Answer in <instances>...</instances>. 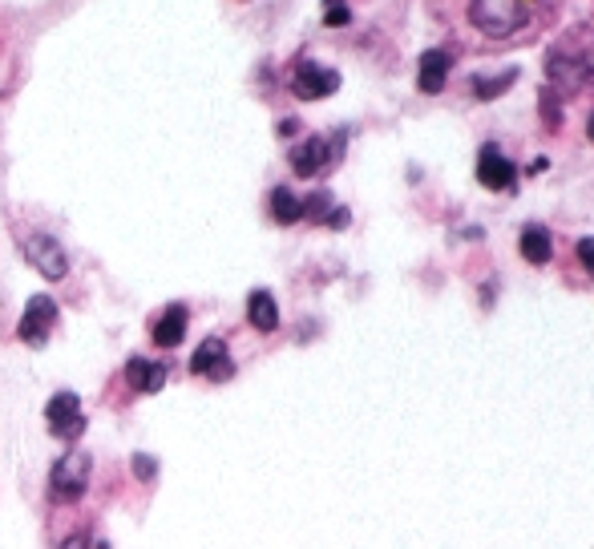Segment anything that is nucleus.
Listing matches in <instances>:
<instances>
[{"instance_id":"1","label":"nucleus","mask_w":594,"mask_h":549,"mask_svg":"<svg viewBox=\"0 0 594 549\" xmlns=\"http://www.w3.org/2000/svg\"><path fill=\"white\" fill-rule=\"evenodd\" d=\"M546 73L558 89H582L594 77V33L590 29H574L566 33L550 57H546Z\"/></svg>"},{"instance_id":"2","label":"nucleus","mask_w":594,"mask_h":549,"mask_svg":"<svg viewBox=\"0 0 594 549\" xmlns=\"http://www.w3.org/2000/svg\"><path fill=\"white\" fill-rule=\"evenodd\" d=\"M469 21L485 37H514L518 29H526L530 5H526V0H473V5H469Z\"/></svg>"},{"instance_id":"3","label":"nucleus","mask_w":594,"mask_h":549,"mask_svg":"<svg viewBox=\"0 0 594 549\" xmlns=\"http://www.w3.org/2000/svg\"><path fill=\"white\" fill-rule=\"evenodd\" d=\"M89 457L85 453H69V457H61L57 465H53V473H49V497L57 501V505H73V501H81L85 497V489H89Z\"/></svg>"},{"instance_id":"4","label":"nucleus","mask_w":594,"mask_h":549,"mask_svg":"<svg viewBox=\"0 0 594 549\" xmlns=\"http://www.w3.org/2000/svg\"><path fill=\"white\" fill-rule=\"evenodd\" d=\"M53 327H57V303L49 295H33L29 307H25V315H21V323H17V336L29 348H41L49 340Z\"/></svg>"},{"instance_id":"5","label":"nucleus","mask_w":594,"mask_h":549,"mask_svg":"<svg viewBox=\"0 0 594 549\" xmlns=\"http://www.w3.org/2000/svg\"><path fill=\"white\" fill-rule=\"evenodd\" d=\"M45 420H49V432L61 436V441H77L85 432V416H81V400L73 392H57L49 404H45Z\"/></svg>"},{"instance_id":"6","label":"nucleus","mask_w":594,"mask_h":549,"mask_svg":"<svg viewBox=\"0 0 594 549\" xmlns=\"http://www.w3.org/2000/svg\"><path fill=\"white\" fill-rule=\"evenodd\" d=\"M25 259L45 275V279H65L69 275V255H65V247L57 243V239H49V235H29L25 239Z\"/></svg>"},{"instance_id":"7","label":"nucleus","mask_w":594,"mask_h":549,"mask_svg":"<svg viewBox=\"0 0 594 549\" xmlns=\"http://www.w3.org/2000/svg\"><path fill=\"white\" fill-rule=\"evenodd\" d=\"M291 89H295V97H304V101H320V97H328V93L340 89V73L328 69V65L304 61L300 69L291 73Z\"/></svg>"},{"instance_id":"8","label":"nucleus","mask_w":594,"mask_h":549,"mask_svg":"<svg viewBox=\"0 0 594 549\" xmlns=\"http://www.w3.org/2000/svg\"><path fill=\"white\" fill-rule=\"evenodd\" d=\"M190 372L194 376H207V380H231L235 376V364H231V352L223 340H203L198 344V352L190 356Z\"/></svg>"},{"instance_id":"9","label":"nucleus","mask_w":594,"mask_h":549,"mask_svg":"<svg viewBox=\"0 0 594 549\" xmlns=\"http://www.w3.org/2000/svg\"><path fill=\"white\" fill-rule=\"evenodd\" d=\"M477 178H481L485 190H514L518 170H514V162L498 146H485L481 158H477Z\"/></svg>"},{"instance_id":"10","label":"nucleus","mask_w":594,"mask_h":549,"mask_svg":"<svg viewBox=\"0 0 594 549\" xmlns=\"http://www.w3.org/2000/svg\"><path fill=\"white\" fill-rule=\"evenodd\" d=\"M332 154H336V150H332L324 138H308V142H300V146L291 150V170L300 174V178H312V174L328 170Z\"/></svg>"},{"instance_id":"11","label":"nucleus","mask_w":594,"mask_h":549,"mask_svg":"<svg viewBox=\"0 0 594 549\" xmlns=\"http://www.w3.org/2000/svg\"><path fill=\"white\" fill-rule=\"evenodd\" d=\"M449 69H453V53L449 49H425L421 53V93H441L445 81H449Z\"/></svg>"},{"instance_id":"12","label":"nucleus","mask_w":594,"mask_h":549,"mask_svg":"<svg viewBox=\"0 0 594 549\" xmlns=\"http://www.w3.org/2000/svg\"><path fill=\"white\" fill-rule=\"evenodd\" d=\"M186 323H190L186 307H182V303H170V307L154 319V344H158V348H178L182 336H186Z\"/></svg>"},{"instance_id":"13","label":"nucleus","mask_w":594,"mask_h":549,"mask_svg":"<svg viewBox=\"0 0 594 549\" xmlns=\"http://www.w3.org/2000/svg\"><path fill=\"white\" fill-rule=\"evenodd\" d=\"M126 380H130V388L134 392H158L162 384H166V364L162 360H146V356H134L130 364H126Z\"/></svg>"},{"instance_id":"14","label":"nucleus","mask_w":594,"mask_h":549,"mask_svg":"<svg viewBox=\"0 0 594 549\" xmlns=\"http://www.w3.org/2000/svg\"><path fill=\"white\" fill-rule=\"evenodd\" d=\"M247 319H251V327H259V332H275V327H279L275 295L271 291H251L247 295Z\"/></svg>"},{"instance_id":"15","label":"nucleus","mask_w":594,"mask_h":549,"mask_svg":"<svg viewBox=\"0 0 594 549\" xmlns=\"http://www.w3.org/2000/svg\"><path fill=\"white\" fill-rule=\"evenodd\" d=\"M522 259L526 263H534V267H542V263H550V255H554V239H550V231L546 227H538V223H530L526 231H522Z\"/></svg>"},{"instance_id":"16","label":"nucleus","mask_w":594,"mask_h":549,"mask_svg":"<svg viewBox=\"0 0 594 549\" xmlns=\"http://www.w3.org/2000/svg\"><path fill=\"white\" fill-rule=\"evenodd\" d=\"M271 218H275L279 227L300 223V218H304V198H295L287 186H275L271 190Z\"/></svg>"},{"instance_id":"17","label":"nucleus","mask_w":594,"mask_h":549,"mask_svg":"<svg viewBox=\"0 0 594 549\" xmlns=\"http://www.w3.org/2000/svg\"><path fill=\"white\" fill-rule=\"evenodd\" d=\"M514 77H518V69H510V73H502V77H473V97H481V101L498 97L502 89L514 85Z\"/></svg>"},{"instance_id":"18","label":"nucleus","mask_w":594,"mask_h":549,"mask_svg":"<svg viewBox=\"0 0 594 549\" xmlns=\"http://www.w3.org/2000/svg\"><path fill=\"white\" fill-rule=\"evenodd\" d=\"M332 194L328 190H316V194H308L304 198V218H316V223H328V218H332Z\"/></svg>"},{"instance_id":"19","label":"nucleus","mask_w":594,"mask_h":549,"mask_svg":"<svg viewBox=\"0 0 594 549\" xmlns=\"http://www.w3.org/2000/svg\"><path fill=\"white\" fill-rule=\"evenodd\" d=\"M348 21H352V9L344 5V0H324V25L340 29V25H348Z\"/></svg>"},{"instance_id":"20","label":"nucleus","mask_w":594,"mask_h":549,"mask_svg":"<svg viewBox=\"0 0 594 549\" xmlns=\"http://www.w3.org/2000/svg\"><path fill=\"white\" fill-rule=\"evenodd\" d=\"M134 473H138L142 481H154V473H158V465H154V457H134Z\"/></svg>"},{"instance_id":"21","label":"nucleus","mask_w":594,"mask_h":549,"mask_svg":"<svg viewBox=\"0 0 594 549\" xmlns=\"http://www.w3.org/2000/svg\"><path fill=\"white\" fill-rule=\"evenodd\" d=\"M578 259H582V267L594 275V239H582V243H578Z\"/></svg>"},{"instance_id":"22","label":"nucleus","mask_w":594,"mask_h":549,"mask_svg":"<svg viewBox=\"0 0 594 549\" xmlns=\"http://www.w3.org/2000/svg\"><path fill=\"white\" fill-rule=\"evenodd\" d=\"M61 549H89V537L85 533H73V537L61 541Z\"/></svg>"},{"instance_id":"23","label":"nucleus","mask_w":594,"mask_h":549,"mask_svg":"<svg viewBox=\"0 0 594 549\" xmlns=\"http://www.w3.org/2000/svg\"><path fill=\"white\" fill-rule=\"evenodd\" d=\"M586 134H590V142H594V118H590V122H586Z\"/></svg>"},{"instance_id":"24","label":"nucleus","mask_w":594,"mask_h":549,"mask_svg":"<svg viewBox=\"0 0 594 549\" xmlns=\"http://www.w3.org/2000/svg\"><path fill=\"white\" fill-rule=\"evenodd\" d=\"M526 5H530V0H526Z\"/></svg>"}]
</instances>
